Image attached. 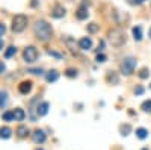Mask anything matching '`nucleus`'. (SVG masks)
Instances as JSON below:
<instances>
[{"label":"nucleus","instance_id":"72a5a7b5","mask_svg":"<svg viewBox=\"0 0 151 150\" xmlns=\"http://www.w3.org/2000/svg\"><path fill=\"white\" fill-rule=\"evenodd\" d=\"M6 32V28H5V24L3 23H0V36H3V33Z\"/></svg>","mask_w":151,"mask_h":150},{"label":"nucleus","instance_id":"9b49d317","mask_svg":"<svg viewBox=\"0 0 151 150\" xmlns=\"http://www.w3.org/2000/svg\"><path fill=\"white\" fill-rule=\"evenodd\" d=\"M48 108H50L48 102H41L40 105H38V108H36V114L40 115V117H44L47 112H48Z\"/></svg>","mask_w":151,"mask_h":150},{"label":"nucleus","instance_id":"5701e85b","mask_svg":"<svg viewBox=\"0 0 151 150\" xmlns=\"http://www.w3.org/2000/svg\"><path fill=\"white\" fill-rule=\"evenodd\" d=\"M119 130H121V135L122 136H127L132 132V126H130V124H122V126L119 128Z\"/></svg>","mask_w":151,"mask_h":150},{"label":"nucleus","instance_id":"c85d7f7f","mask_svg":"<svg viewBox=\"0 0 151 150\" xmlns=\"http://www.w3.org/2000/svg\"><path fill=\"white\" fill-rule=\"evenodd\" d=\"M106 55H103V53H97V62L98 64H103V62H106Z\"/></svg>","mask_w":151,"mask_h":150},{"label":"nucleus","instance_id":"6ab92c4d","mask_svg":"<svg viewBox=\"0 0 151 150\" xmlns=\"http://www.w3.org/2000/svg\"><path fill=\"white\" fill-rule=\"evenodd\" d=\"M8 105V93L6 91H0V108H5Z\"/></svg>","mask_w":151,"mask_h":150},{"label":"nucleus","instance_id":"f3484780","mask_svg":"<svg viewBox=\"0 0 151 150\" xmlns=\"http://www.w3.org/2000/svg\"><path fill=\"white\" fill-rule=\"evenodd\" d=\"M15 132H17V135L20 136V138H24V136H27V135H29V129H27L26 126H23V124L17 128Z\"/></svg>","mask_w":151,"mask_h":150},{"label":"nucleus","instance_id":"2f4dec72","mask_svg":"<svg viewBox=\"0 0 151 150\" xmlns=\"http://www.w3.org/2000/svg\"><path fill=\"white\" fill-rule=\"evenodd\" d=\"M127 2H129L130 5H142L145 0H127Z\"/></svg>","mask_w":151,"mask_h":150},{"label":"nucleus","instance_id":"4468645a","mask_svg":"<svg viewBox=\"0 0 151 150\" xmlns=\"http://www.w3.org/2000/svg\"><path fill=\"white\" fill-rule=\"evenodd\" d=\"M132 32H133V38H134L136 41H141V40H142V36H144V33H142V26H134Z\"/></svg>","mask_w":151,"mask_h":150},{"label":"nucleus","instance_id":"7c9ffc66","mask_svg":"<svg viewBox=\"0 0 151 150\" xmlns=\"http://www.w3.org/2000/svg\"><path fill=\"white\" fill-rule=\"evenodd\" d=\"M134 94H136V96H141V94H144V86L137 85L136 88H134Z\"/></svg>","mask_w":151,"mask_h":150},{"label":"nucleus","instance_id":"bb28decb","mask_svg":"<svg viewBox=\"0 0 151 150\" xmlns=\"http://www.w3.org/2000/svg\"><path fill=\"white\" fill-rule=\"evenodd\" d=\"M47 53H48L50 56L56 58V59H62V58H64V55H62V53H58V52H55V50H47Z\"/></svg>","mask_w":151,"mask_h":150},{"label":"nucleus","instance_id":"9d476101","mask_svg":"<svg viewBox=\"0 0 151 150\" xmlns=\"http://www.w3.org/2000/svg\"><path fill=\"white\" fill-rule=\"evenodd\" d=\"M88 17H89V12H88V8L85 5L80 6L77 11H76V18L77 20H86Z\"/></svg>","mask_w":151,"mask_h":150},{"label":"nucleus","instance_id":"20e7f679","mask_svg":"<svg viewBox=\"0 0 151 150\" xmlns=\"http://www.w3.org/2000/svg\"><path fill=\"white\" fill-rule=\"evenodd\" d=\"M136 64H137L136 58L129 56V58L122 59V62H121V73L125 74V76H130V74L133 73V70L136 68Z\"/></svg>","mask_w":151,"mask_h":150},{"label":"nucleus","instance_id":"393cba45","mask_svg":"<svg viewBox=\"0 0 151 150\" xmlns=\"http://www.w3.org/2000/svg\"><path fill=\"white\" fill-rule=\"evenodd\" d=\"M141 109L144 112H148V114H151V100H145V102L141 105Z\"/></svg>","mask_w":151,"mask_h":150},{"label":"nucleus","instance_id":"a19ab883","mask_svg":"<svg viewBox=\"0 0 151 150\" xmlns=\"http://www.w3.org/2000/svg\"><path fill=\"white\" fill-rule=\"evenodd\" d=\"M150 88H151V86H150Z\"/></svg>","mask_w":151,"mask_h":150},{"label":"nucleus","instance_id":"6e6552de","mask_svg":"<svg viewBox=\"0 0 151 150\" xmlns=\"http://www.w3.org/2000/svg\"><path fill=\"white\" fill-rule=\"evenodd\" d=\"M79 49L82 50H91L92 49V40L89 36H83V38L79 41Z\"/></svg>","mask_w":151,"mask_h":150},{"label":"nucleus","instance_id":"e433bc0d","mask_svg":"<svg viewBox=\"0 0 151 150\" xmlns=\"http://www.w3.org/2000/svg\"><path fill=\"white\" fill-rule=\"evenodd\" d=\"M38 5V2H36V0H32V6H36Z\"/></svg>","mask_w":151,"mask_h":150},{"label":"nucleus","instance_id":"2eb2a0df","mask_svg":"<svg viewBox=\"0 0 151 150\" xmlns=\"http://www.w3.org/2000/svg\"><path fill=\"white\" fill-rule=\"evenodd\" d=\"M45 79H47V82H56V80L59 79V73H58L56 70L48 71V73H47V76H45Z\"/></svg>","mask_w":151,"mask_h":150},{"label":"nucleus","instance_id":"1a4fd4ad","mask_svg":"<svg viewBox=\"0 0 151 150\" xmlns=\"http://www.w3.org/2000/svg\"><path fill=\"white\" fill-rule=\"evenodd\" d=\"M18 91H20L21 94H29V93L32 91V82H30V80L21 82V83L18 85Z\"/></svg>","mask_w":151,"mask_h":150},{"label":"nucleus","instance_id":"c9c22d12","mask_svg":"<svg viewBox=\"0 0 151 150\" xmlns=\"http://www.w3.org/2000/svg\"><path fill=\"white\" fill-rule=\"evenodd\" d=\"M3 46H5V44H3V40H0V50L3 49Z\"/></svg>","mask_w":151,"mask_h":150},{"label":"nucleus","instance_id":"423d86ee","mask_svg":"<svg viewBox=\"0 0 151 150\" xmlns=\"http://www.w3.org/2000/svg\"><path fill=\"white\" fill-rule=\"evenodd\" d=\"M32 136H33V141H35L36 144H42V143L45 141V138H47L45 133H44V130H41V129H36Z\"/></svg>","mask_w":151,"mask_h":150},{"label":"nucleus","instance_id":"f03ea898","mask_svg":"<svg viewBox=\"0 0 151 150\" xmlns=\"http://www.w3.org/2000/svg\"><path fill=\"white\" fill-rule=\"evenodd\" d=\"M27 28V17L23 15V14H18L12 18V30L15 33H20L23 32L24 29Z\"/></svg>","mask_w":151,"mask_h":150},{"label":"nucleus","instance_id":"f704fd0d","mask_svg":"<svg viewBox=\"0 0 151 150\" xmlns=\"http://www.w3.org/2000/svg\"><path fill=\"white\" fill-rule=\"evenodd\" d=\"M5 68H6V67H5V64H3L2 61H0V74H2V73L5 71Z\"/></svg>","mask_w":151,"mask_h":150},{"label":"nucleus","instance_id":"ea45409f","mask_svg":"<svg viewBox=\"0 0 151 150\" xmlns=\"http://www.w3.org/2000/svg\"><path fill=\"white\" fill-rule=\"evenodd\" d=\"M142 150H148V149H147V147H144V149H142Z\"/></svg>","mask_w":151,"mask_h":150},{"label":"nucleus","instance_id":"4be33fe9","mask_svg":"<svg viewBox=\"0 0 151 150\" xmlns=\"http://www.w3.org/2000/svg\"><path fill=\"white\" fill-rule=\"evenodd\" d=\"M2 118L5 121H14V111H6L2 114Z\"/></svg>","mask_w":151,"mask_h":150},{"label":"nucleus","instance_id":"412c9836","mask_svg":"<svg viewBox=\"0 0 151 150\" xmlns=\"http://www.w3.org/2000/svg\"><path fill=\"white\" fill-rule=\"evenodd\" d=\"M65 76H67V78H71V79H73V78H77V76H79V71L76 70V68H67V70H65Z\"/></svg>","mask_w":151,"mask_h":150},{"label":"nucleus","instance_id":"f257e3e1","mask_svg":"<svg viewBox=\"0 0 151 150\" xmlns=\"http://www.w3.org/2000/svg\"><path fill=\"white\" fill-rule=\"evenodd\" d=\"M33 33H35V36L40 41H48L50 38H52L53 30H52V26H50L47 21L38 20L35 23V26H33Z\"/></svg>","mask_w":151,"mask_h":150},{"label":"nucleus","instance_id":"ddd939ff","mask_svg":"<svg viewBox=\"0 0 151 150\" xmlns=\"http://www.w3.org/2000/svg\"><path fill=\"white\" fill-rule=\"evenodd\" d=\"M24 118H26V112H24L21 108H17L14 111V120L15 121H23Z\"/></svg>","mask_w":151,"mask_h":150},{"label":"nucleus","instance_id":"aec40b11","mask_svg":"<svg viewBox=\"0 0 151 150\" xmlns=\"http://www.w3.org/2000/svg\"><path fill=\"white\" fill-rule=\"evenodd\" d=\"M136 136L139 140H145L147 136H148V130L144 129V128H139V129H136Z\"/></svg>","mask_w":151,"mask_h":150},{"label":"nucleus","instance_id":"cd10ccee","mask_svg":"<svg viewBox=\"0 0 151 150\" xmlns=\"http://www.w3.org/2000/svg\"><path fill=\"white\" fill-rule=\"evenodd\" d=\"M148 76H150V70H148V68H142V70L139 71V78H141V79H147Z\"/></svg>","mask_w":151,"mask_h":150},{"label":"nucleus","instance_id":"b1692460","mask_svg":"<svg viewBox=\"0 0 151 150\" xmlns=\"http://www.w3.org/2000/svg\"><path fill=\"white\" fill-rule=\"evenodd\" d=\"M15 53H17V49H15L14 46H11V47H8V50L5 52V58H6V59H9V58L14 56Z\"/></svg>","mask_w":151,"mask_h":150},{"label":"nucleus","instance_id":"473e14b6","mask_svg":"<svg viewBox=\"0 0 151 150\" xmlns=\"http://www.w3.org/2000/svg\"><path fill=\"white\" fill-rule=\"evenodd\" d=\"M103 49H104V41H100L98 43V49H97V53H100Z\"/></svg>","mask_w":151,"mask_h":150},{"label":"nucleus","instance_id":"39448f33","mask_svg":"<svg viewBox=\"0 0 151 150\" xmlns=\"http://www.w3.org/2000/svg\"><path fill=\"white\" fill-rule=\"evenodd\" d=\"M23 59L29 62V64H32V62H35L38 59V50L33 47V46H29L24 49V52H23Z\"/></svg>","mask_w":151,"mask_h":150},{"label":"nucleus","instance_id":"7ed1b4c3","mask_svg":"<svg viewBox=\"0 0 151 150\" xmlns=\"http://www.w3.org/2000/svg\"><path fill=\"white\" fill-rule=\"evenodd\" d=\"M109 41L113 47H121L125 43V35L119 29H113L109 32Z\"/></svg>","mask_w":151,"mask_h":150},{"label":"nucleus","instance_id":"4c0bfd02","mask_svg":"<svg viewBox=\"0 0 151 150\" xmlns=\"http://www.w3.org/2000/svg\"><path fill=\"white\" fill-rule=\"evenodd\" d=\"M148 36H150V38H151V29H150V32H148Z\"/></svg>","mask_w":151,"mask_h":150},{"label":"nucleus","instance_id":"a211bd4d","mask_svg":"<svg viewBox=\"0 0 151 150\" xmlns=\"http://www.w3.org/2000/svg\"><path fill=\"white\" fill-rule=\"evenodd\" d=\"M65 43H67L68 49L71 50L73 53H77V49H76V41L71 38V36H67V38H65Z\"/></svg>","mask_w":151,"mask_h":150},{"label":"nucleus","instance_id":"c756f323","mask_svg":"<svg viewBox=\"0 0 151 150\" xmlns=\"http://www.w3.org/2000/svg\"><path fill=\"white\" fill-rule=\"evenodd\" d=\"M29 73H32V74H42L44 70L42 68H29Z\"/></svg>","mask_w":151,"mask_h":150},{"label":"nucleus","instance_id":"dca6fc26","mask_svg":"<svg viewBox=\"0 0 151 150\" xmlns=\"http://www.w3.org/2000/svg\"><path fill=\"white\" fill-rule=\"evenodd\" d=\"M11 135H12V130L9 128H0V138H3V140H8L11 138Z\"/></svg>","mask_w":151,"mask_h":150},{"label":"nucleus","instance_id":"f8f14e48","mask_svg":"<svg viewBox=\"0 0 151 150\" xmlns=\"http://www.w3.org/2000/svg\"><path fill=\"white\" fill-rule=\"evenodd\" d=\"M106 79H107V82L112 83V85H118V82H119V78H118V74H116L115 71H109Z\"/></svg>","mask_w":151,"mask_h":150},{"label":"nucleus","instance_id":"a878e982","mask_svg":"<svg viewBox=\"0 0 151 150\" xmlns=\"http://www.w3.org/2000/svg\"><path fill=\"white\" fill-rule=\"evenodd\" d=\"M86 30L89 32V33H95V32H98V24L97 23H89L86 26Z\"/></svg>","mask_w":151,"mask_h":150},{"label":"nucleus","instance_id":"0eeeda50","mask_svg":"<svg viewBox=\"0 0 151 150\" xmlns=\"http://www.w3.org/2000/svg\"><path fill=\"white\" fill-rule=\"evenodd\" d=\"M50 14H52L53 18H62V17L65 15V8L60 6V5H56V6L52 9V12H50Z\"/></svg>","mask_w":151,"mask_h":150},{"label":"nucleus","instance_id":"58836bf2","mask_svg":"<svg viewBox=\"0 0 151 150\" xmlns=\"http://www.w3.org/2000/svg\"><path fill=\"white\" fill-rule=\"evenodd\" d=\"M35 150H44V149H35Z\"/></svg>","mask_w":151,"mask_h":150}]
</instances>
